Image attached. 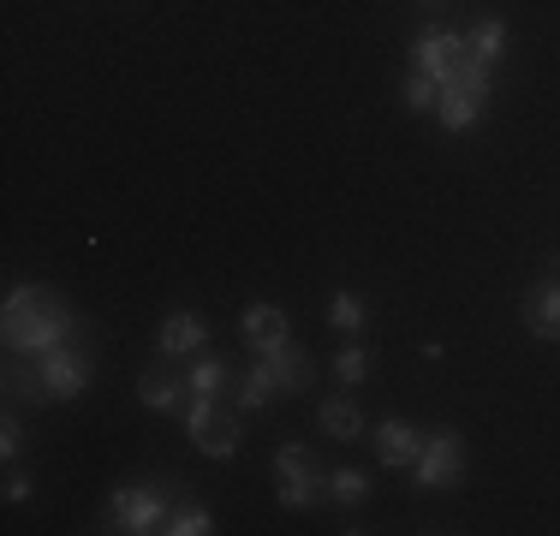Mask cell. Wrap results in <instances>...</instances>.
Returning a JSON list of instances; mask_svg holds the SVG:
<instances>
[{"mask_svg":"<svg viewBox=\"0 0 560 536\" xmlns=\"http://www.w3.org/2000/svg\"><path fill=\"white\" fill-rule=\"evenodd\" d=\"M0 328H7L12 352L43 358V352H55V346H66V334H72V311H66V299H55V292H43V287H12Z\"/></svg>","mask_w":560,"mask_h":536,"instance_id":"6da1fadb","label":"cell"},{"mask_svg":"<svg viewBox=\"0 0 560 536\" xmlns=\"http://www.w3.org/2000/svg\"><path fill=\"white\" fill-rule=\"evenodd\" d=\"M459 465H465L459 435L435 429V435H423V453H418V465H411V482H418V489H447V482L459 477Z\"/></svg>","mask_w":560,"mask_h":536,"instance_id":"52a82bcc","label":"cell"},{"mask_svg":"<svg viewBox=\"0 0 560 536\" xmlns=\"http://www.w3.org/2000/svg\"><path fill=\"white\" fill-rule=\"evenodd\" d=\"M203 316H191V311H173L162 322V334H155V346H162V358H185V352H203Z\"/></svg>","mask_w":560,"mask_h":536,"instance_id":"7c38bea8","label":"cell"},{"mask_svg":"<svg viewBox=\"0 0 560 536\" xmlns=\"http://www.w3.org/2000/svg\"><path fill=\"white\" fill-rule=\"evenodd\" d=\"M185 429H191V447L209 453V459H226L238 447V423L221 418L215 399H185Z\"/></svg>","mask_w":560,"mask_h":536,"instance_id":"8992f818","label":"cell"},{"mask_svg":"<svg viewBox=\"0 0 560 536\" xmlns=\"http://www.w3.org/2000/svg\"><path fill=\"white\" fill-rule=\"evenodd\" d=\"M525 328L537 334V340L560 346V280H542V287H530V299H525Z\"/></svg>","mask_w":560,"mask_h":536,"instance_id":"30bf717a","label":"cell"},{"mask_svg":"<svg viewBox=\"0 0 560 536\" xmlns=\"http://www.w3.org/2000/svg\"><path fill=\"white\" fill-rule=\"evenodd\" d=\"M364 494H370V477H364V471H335V477H328V501L358 506Z\"/></svg>","mask_w":560,"mask_h":536,"instance_id":"d6986e66","label":"cell"},{"mask_svg":"<svg viewBox=\"0 0 560 536\" xmlns=\"http://www.w3.org/2000/svg\"><path fill=\"white\" fill-rule=\"evenodd\" d=\"M275 477H280L275 501L287 506V513H304L311 501H323V494H328V477L311 465V453H304V447H280L275 453Z\"/></svg>","mask_w":560,"mask_h":536,"instance_id":"3957f363","label":"cell"},{"mask_svg":"<svg viewBox=\"0 0 560 536\" xmlns=\"http://www.w3.org/2000/svg\"><path fill=\"white\" fill-rule=\"evenodd\" d=\"M167 525V494L162 489H119L114 494V531L143 536V531H162Z\"/></svg>","mask_w":560,"mask_h":536,"instance_id":"ba28073f","label":"cell"},{"mask_svg":"<svg viewBox=\"0 0 560 536\" xmlns=\"http://www.w3.org/2000/svg\"><path fill=\"white\" fill-rule=\"evenodd\" d=\"M245 340H250V352H280L287 346V311H275V304H250L245 311Z\"/></svg>","mask_w":560,"mask_h":536,"instance_id":"8fae6325","label":"cell"},{"mask_svg":"<svg viewBox=\"0 0 560 536\" xmlns=\"http://www.w3.org/2000/svg\"><path fill=\"white\" fill-rule=\"evenodd\" d=\"M335 375H340L346 387H358L370 375V352H364V346H346V352L335 358Z\"/></svg>","mask_w":560,"mask_h":536,"instance_id":"44dd1931","label":"cell"},{"mask_svg":"<svg viewBox=\"0 0 560 536\" xmlns=\"http://www.w3.org/2000/svg\"><path fill=\"white\" fill-rule=\"evenodd\" d=\"M465 48H471L477 66H489V72H495L501 54H506V24L501 19H477L471 31H465Z\"/></svg>","mask_w":560,"mask_h":536,"instance_id":"4fadbf2b","label":"cell"},{"mask_svg":"<svg viewBox=\"0 0 560 536\" xmlns=\"http://www.w3.org/2000/svg\"><path fill=\"white\" fill-rule=\"evenodd\" d=\"M316 423H323L335 441H358V435H364V418H358L352 399H323V406H316Z\"/></svg>","mask_w":560,"mask_h":536,"instance_id":"9a60e30c","label":"cell"},{"mask_svg":"<svg viewBox=\"0 0 560 536\" xmlns=\"http://www.w3.org/2000/svg\"><path fill=\"white\" fill-rule=\"evenodd\" d=\"M138 394H143V406H155V411H179L185 399H191V387H185L179 375H167V370H150L138 382Z\"/></svg>","mask_w":560,"mask_h":536,"instance_id":"5bb4252c","label":"cell"},{"mask_svg":"<svg viewBox=\"0 0 560 536\" xmlns=\"http://www.w3.org/2000/svg\"><path fill=\"white\" fill-rule=\"evenodd\" d=\"M411 72H423V78H435V84H459V78H471L477 72V60H471V48H465V31H447V24H435V31H423L418 43H411ZM489 72V66H483Z\"/></svg>","mask_w":560,"mask_h":536,"instance_id":"7a4b0ae2","label":"cell"},{"mask_svg":"<svg viewBox=\"0 0 560 536\" xmlns=\"http://www.w3.org/2000/svg\"><path fill=\"white\" fill-rule=\"evenodd\" d=\"M423 7H447V0H423Z\"/></svg>","mask_w":560,"mask_h":536,"instance_id":"d4e9b609","label":"cell"},{"mask_svg":"<svg viewBox=\"0 0 560 536\" xmlns=\"http://www.w3.org/2000/svg\"><path fill=\"white\" fill-rule=\"evenodd\" d=\"M489 90H495V72H483V66H477L471 78H459V84H447L442 90V107H435V114H442V126L447 131H471L477 119H483V107H489Z\"/></svg>","mask_w":560,"mask_h":536,"instance_id":"5b68a950","label":"cell"},{"mask_svg":"<svg viewBox=\"0 0 560 536\" xmlns=\"http://www.w3.org/2000/svg\"><path fill=\"white\" fill-rule=\"evenodd\" d=\"M549 280H560V257H549Z\"/></svg>","mask_w":560,"mask_h":536,"instance_id":"cb8c5ba5","label":"cell"},{"mask_svg":"<svg viewBox=\"0 0 560 536\" xmlns=\"http://www.w3.org/2000/svg\"><path fill=\"white\" fill-rule=\"evenodd\" d=\"M406 107H411V114H430V107H442V84H435V78H423V72H411V78H406Z\"/></svg>","mask_w":560,"mask_h":536,"instance_id":"ffe728a7","label":"cell"},{"mask_svg":"<svg viewBox=\"0 0 560 536\" xmlns=\"http://www.w3.org/2000/svg\"><path fill=\"white\" fill-rule=\"evenodd\" d=\"M376 453H382V465H394V471H411L418 465V453H423V435H418V423H406V418H388L376 429Z\"/></svg>","mask_w":560,"mask_h":536,"instance_id":"9c48e42d","label":"cell"},{"mask_svg":"<svg viewBox=\"0 0 560 536\" xmlns=\"http://www.w3.org/2000/svg\"><path fill=\"white\" fill-rule=\"evenodd\" d=\"M364 322H370V311H364L358 292H335V299H328V328L335 334H358Z\"/></svg>","mask_w":560,"mask_h":536,"instance_id":"e0dca14e","label":"cell"},{"mask_svg":"<svg viewBox=\"0 0 560 536\" xmlns=\"http://www.w3.org/2000/svg\"><path fill=\"white\" fill-rule=\"evenodd\" d=\"M226 382H233V375H226V364H221V358H197V364H191V375H185V387H191V399H221V394H226Z\"/></svg>","mask_w":560,"mask_h":536,"instance_id":"2e32d148","label":"cell"},{"mask_svg":"<svg viewBox=\"0 0 560 536\" xmlns=\"http://www.w3.org/2000/svg\"><path fill=\"white\" fill-rule=\"evenodd\" d=\"M167 536H209L215 531V518H209V506H197V501H185V506H167Z\"/></svg>","mask_w":560,"mask_h":536,"instance_id":"ac0fdd59","label":"cell"},{"mask_svg":"<svg viewBox=\"0 0 560 536\" xmlns=\"http://www.w3.org/2000/svg\"><path fill=\"white\" fill-rule=\"evenodd\" d=\"M84 387H90V364L72 352V346H55V352H43V364H36V382H31L36 399H78Z\"/></svg>","mask_w":560,"mask_h":536,"instance_id":"277c9868","label":"cell"},{"mask_svg":"<svg viewBox=\"0 0 560 536\" xmlns=\"http://www.w3.org/2000/svg\"><path fill=\"white\" fill-rule=\"evenodd\" d=\"M24 494H31V477L12 471V477H7V501H24Z\"/></svg>","mask_w":560,"mask_h":536,"instance_id":"603a6c76","label":"cell"},{"mask_svg":"<svg viewBox=\"0 0 560 536\" xmlns=\"http://www.w3.org/2000/svg\"><path fill=\"white\" fill-rule=\"evenodd\" d=\"M19 447H24V429H19V418H7V423H0V453L19 459Z\"/></svg>","mask_w":560,"mask_h":536,"instance_id":"7402d4cb","label":"cell"}]
</instances>
